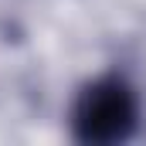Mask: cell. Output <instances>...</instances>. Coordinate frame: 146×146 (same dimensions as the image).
Instances as JSON below:
<instances>
[{
  "instance_id": "6da1fadb",
  "label": "cell",
  "mask_w": 146,
  "mask_h": 146,
  "mask_svg": "<svg viewBox=\"0 0 146 146\" xmlns=\"http://www.w3.org/2000/svg\"><path fill=\"white\" fill-rule=\"evenodd\" d=\"M143 122V99L133 78L122 72H102L78 85L68 106V133L82 146L129 143Z\"/></svg>"
}]
</instances>
